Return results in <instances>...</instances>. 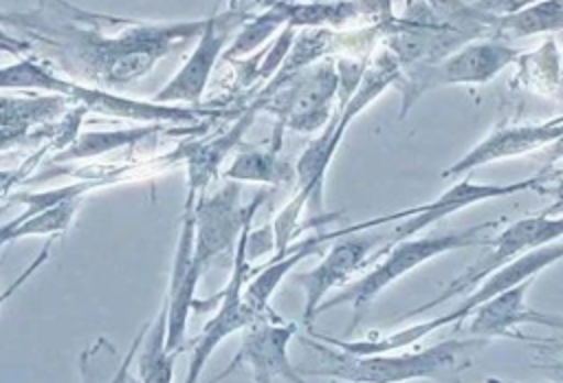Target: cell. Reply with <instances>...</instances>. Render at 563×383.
<instances>
[{
	"label": "cell",
	"instance_id": "ba28073f",
	"mask_svg": "<svg viewBox=\"0 0 563 383\" xmlns=\"http://www.w3.org/2000/svg\"><path fill=\"white\" fill-rule=\"evenodd\" d=\"M517 59L519 51L508 46L504 40L477 37L431 66L405 70L398 79L402 90L400 114H405L429 88L455 84H486Z\"/></svg>",
	"mask_w": 563,
	"mask_h": 383
},
{
	"label": "cell",
	"instance_id": "4fadbf2b",
	"mask_svg": "<svg viewBox=\"0 0 563 383\" xmlns=\"http://www.w3.org/2000/svg\"><path fill=\"white\" fill-rule=\"evenodd\" d=\"M251 15L244 9H229L218 15H209L196 46L180 70L152 97L156 103L183 101L185 106H198L209 84L216 62L222 57L224 46L235 29H240Z\"/></svg>",
	"mask_w": 563,
	"mask_h": 383
},
{
	"label": "cell",
	"instance_id": "9c48e42d",
	"mask_svg": "<svg viewBox=\"0 0 563 383\" xmlns=\"http://www.w3.org/2000/svg\"><path fill=\"white\" fill-rule=\"evenodd\" d=\"M255 216V214H253ZM253 216L246 218L244 227H242V233L238 238V244H235V258H233V269H231V275H229V282L227 286L209 302H194V310H205L207 306H216V313L211 315V319L205 324L202 332L198 335V339L194 341V348H191V357H189V365H187V374H185V383H198L209 357L213 354V350L233 332L238 330H244L249 328L251 324H255L260 317L257 310H253L242 291H244V284L249 282L251 277V262L246 258V238H249V231L253 227Z\"/></svg>",
	"mask_w": 563,
	"mask_h": 383
},
{
	"label": "cell",
	"instance_id": "484cf974",
	"mask_svg": "<svg viewBox=\"0 0 563 383\" xmlns=\"http://www.w3.org/2000/svg\"><path fill=\"white\" fill-rule=\"evenodd\" d=\"M400 2H405V7L413 4V2H422L435 15L449 18V20H468V18H475V15L482 13L471 2H464V0H400Z\"/></svg>",
	"mask_w": 563,
	"mask_h": 383
},
{
	"label": "cell",
	"instance_id": "30bf717a",
	"mask_svg": "<svg viewBox=\"0 0 563 383\" xmlns=\"http://www.w3.org/2000/svg\"><path fill=\"white\" fill-rule=\"evenodd\" d=\"M84 117L59 95H0V152L37 139H55L64 150Z\"/></svg>",
	"mask_w": 563,
	"mask_h": 383
},
{
	"label": "cell",
	"instance_id": "f1b7e54d",
	"mask_svg": "<svg viewBox=\"0 0 563 383\" xmlns=\"http://www.w3.org/2000/svg\"><path fill=\"white\" fill-rule=\"evenodd\" d=\"M537 0H475L471 2L475 9L493 15V18H501V15H510L528 4H532Z\"/></svg>",
	"mask_w": 563,
	"mask_h": 383
},
{
	"label": "cell",
	"instance_id": "83f0119b",
	"mask_svg": "<svg viewBox=\"0 0 563 383\" xmlns=\"http://www.w3.org/2000/svg\"><path fill=\"white\" fill-rule=\"evenodd\" d=\"M361 15L369 18L374 26H387L396 15H394V0H354Z\"/></svg>",
	"mask_w": 563,
	"mask_h": 383
},
{
	"label": "cell",
	"instance_id": "9a60e30c",
	"mask_svg": "<svg viewBox=\"0 0 563 383\" xmlns=\"http://www.w3.org/2000/svg\"><path fill=\"white\" fill-rule=\"evenodd\" d=\"M240 350L229 361V365L213 379L220 381L235 372L240 365H249L253 383H273L277 376L290 383H306L299 368L288 359V343L297 330V324L282 321L273 310L260 317L255 324L244 328Z\"/></svg>",
	"mask_w": 563,
	"mask_h": 383
},
{
	"label": "cell",
	"instance_id": "52a82bcc",
	"mask_svg": "<svg viewBox=\"0 0 563 383\" xmlns=\"http://www.w3.org/2000/svg\"><path fill=\"white\" fill-rule=\"evenodd\" d=\"M556 176V172H541L534 174L530 178H521L515 183H504V185H495V183H475V180H460L453 187L444 189L438 198H433L431 203L418 205V207H409V209H400L394 214H385V216H376L369 220H363L358 225L352 227H341V229H332L328 233H321L323 242H332L345 233H354V231H367L372 227H383L389 222H400L394 233H391V242H400L407 238H416L420 231H424L427 227L440 222L442 218L477 205V203H486V200H495V198H506L512 194H521V192H545L548 183H552ZM389 247V244H387Z\"/></svg>",
	"mask_w": 563,
	"mask_h": 383
},
{
	"label": "cell",
	"instance_id": "7402d4cb",
	"mask_svg": "<svg viewBox=\"0 0 563 383\" xmlns=\"http://www.w3.org/2000/svg\"><path fill=\"white\" fill-rule=\"evenodd\" d=\"M563 31V0H537L510 15L495 18L493 37H530Z\"/></svg>",
	"mask_w": 563,
	"mask_h": 383
},
{
	"label": "cell",
	"instance_id": "6da1fadb",
	"mask_svg": "<svg viewBox=\"0 0 563 383\" xmlns=\"http://www.w3.org/2000/svg\"><path fill=\"white\" fill-rule=\"evenodd\" d=\"M202 20L143 22L37 0L29 11H0V24L31 44L35 59L62 77L99 90H125L174 51L198 40Z\"/></svg>",
	"mask_w": 563,
	"mask_h": 383
},
{
	"label": "cell",
	"instance_id": "ac0fdd59",
	"mask_svg": "<svg viewBox=\"0 0 563 383\" xmlns=\"http://www.w3.org/2000/svg\"><path fill=\"white\" fill-rule=\"evenodd\" d=\"M200 273L194 266V205L185 203L183 220H180V233L178 244L174 253L169 286L165 295V308H167V328H165V350L172 354H178L185 343V330L189 315L194 310L196 302V286H198Z\"/></svg>",
	"mask_w": 563,
	"mask_h": 383
},
{
	"label": "cell",
	"instance_id": "d6a6232c",
	"mask_svg": "<svg viewBox=\"0 0 563 383\" xmlns=\"http://www.w3.org/2000/svg\"><path fill=\"white\" fill-rule=\"evenodd\" d=\"M559 158H563V136H561L559 141H554V143L545 150V161H548V165L554 163V161H559Z\"/></svg>",
	"mask_w": 563,
	"mask_h": 383
},
{
	"label": "cell",
	"instance_id": "ffe728a7",
	"mask_svg": "<svg viewBox=\"0 0 563 383\" xmlns=\"http://www.w3.org/2000/svg\"><path fill=\"white\" fill-rule=\"evenodd\" d=\"M257 110L260 108L253 103L235 121V125H231L224 134H220L216 139L194 141V143H185L178 147V156L187 165V198H185V203H196V198L207 192V187H209L211 178L216 176V172L220 169L224 156L238 145V141L251 125Z\"/></svg>",
	"mask_w": 563,
	"mask_h": 383
},
{
	"label": "cell",
	"instance_id": "5b68a950",
	"mask_svg": "<svg viewBox=\"0 0 563 383\" xmlns=\"http://www.w3.org/2000/svg\"><path fill=\"white\" fill-rule=\"evenodd\" d=\"M501 220H486L466 229H457V231H449V233H440V236H416V238H407L400 242H394L389 247H385L383 251H387V255L372 269L367 271L363 277H358L356 282L347 284L341 293H336L330 299H323L319 306V313L350 304L352 306V324L347 326V332H354V328L361 324V317L365 313V308L396 280H400L402 275H407L409 271L418 269L420 264L449 253V251H457L464 247H473V244H486L493 229L499 225Z\"/></svg>",
	"mask_w": 563,
	"mask_h": 383
},
{
	"label": "cell",
	"instance_id": "277c9868",
	"mask_svg": "<svg viewBox=\"0 0 563 383\" xmlns=\"http://www.w3.org/2000/svg\"><path fill=\"white\" fill-rule=\"evenodd\" d=\"M7 88H35L46 90L51 95L64 97L73 108L106 117L145 121V123H183L198 121L205 114L216 112H198L191 106H174V103H156V101H136L117 92L81 86L55 73L51 66L42 64L33 57H22L15 64L0 68V90Z\"/></svg>",
	"mask_w": 563,
	"mask_h": 383
},
{
	"label": "cell",
	"instance_id": "1f68e13d",
	"mask_svg": "<svg viewBox=\"0 0 563 383\" xmlns=\"http://www.w3.org/2000/svg\"><path fill=\"white\" fill-rule=\"evenodd\" d=\"M0 42H2V44H9V46H13V48H18L22 55H29V53H31V44H29V42L15 37L13 33H9V31L2 29V26H0Z\"/></svg>",
	"mask_w": 563,
	"mask_h": 383
},
{
	"label": "cell",
	"instance_id": "4316f807",
	"mask_svg": "<svg viewBox=\"0 0 563 383\" xmlns=\"http://www.w3.org/2000/svg\"><path fill=\"white\" fill-rule=\"evenodd\" d=\"M53 145V143H51ZM51 145H46V147H42V150H37L33 156H29L20 167H13V169H0V203H4V200H9L11 198V189L15 187V185H20V183H24L26 180V174L40 163V156L51 147Z\"/></svg>",
	"mask_w": 563,
	"mask_h": 383
},
{
	"label": "cell",
	"instance_id": "8fae6325",
	"mask_svg": "<svg viewBox=\"0 0 563 383\" xmlns=\"http://www.w3.org/2000/svg\"><path fill=\"white\" fill-rule=\"evenodd\" d=\"M561 238H563V214L561 216L537 214V216L521 218V220L512 222L510 227H506L495 238H488V242H486L488 249L482 253V258L471 269H466V273L455 277L435 299H429V302L420 304L418 308L409 310L407 315L413 317V315L429 313L431 308H438L446 299L473 288L475 284H482L490 273H495L497 269H501L510 260L519 258L521 253L545 247V244L556 242Z\"/></svg>",
	"mask_w": 563,
	"mask_h": 383
},
{
	"label": "cell",
	"instance_id": "d6986e66",
	"mask_svg": "<svg viewBox=\"0 0 563 383\" xmlns=\"http://www.w3.org/2000/svg\"><path fill=\"white\" fill-rule=\"evenodd\" d=\"M530 286H532V277L506 288L504 293L495 295L486 304L477 306L468 324V337H479V339L512 337V330L523 324H539V326L563 330L561 315H543L528 308L526 295Z\"/></svg>",
	"mask_w": 563,
	"mask_h": 383
},
{
	"label": "cell",
	"instance_id": "7c38bea8",
	"mask_svg": "<svg viewBox=\"0 0 563 383\" xmlns=\"http://www.w3.org/2000/svg\"><path fill=\"white\" fill-rule=\"evenodd\" d=\"M257 194L249 207H240V183L227 180L213 194H200L194 203V266L202 275L218 258L235 249L242 227L266 200Z\"/></svg>",
	"mask_w": 563,
	"mask_h": 383
},
{
	"label": "cell",
	"instance_id": "8992f818",
	"mask_svg": "<svg viewBox=\"0 0 563 383\" xmlns=\"http://www.w3.org/2000/svg\"><path fill=\"white\" fill-rule=\"evenodd\" d=\"M559 260H563V240H556V242H550L545 247L526 251L519 258L510 260L508 264H504L501 269L490 273L471 295L464 297V302L460 306H455L446 315H438L433 319L418 321L413 326L394 330L385 337H369V339H363V341H347V339H334V337H319V339L339 348V350H343V352H350V354H374V352L402 350L407 346L418 343L420 339H424L427 335H431V332H435L444 326H460L466 319V315H473V310L477 306L486 304L488 299L504 293L506 288L539 275L541 271H545L548 266H552Z\"/></svg>",
	"mask_w": 563,
	"mask_h": 383
},
{
	"label": "cell",
	"instance_id": "7a4b0ae2",
	"mask_svg": "<svg viewBox=\"0 0 563 383\" xmlns=\"http://www.w3.org/2000/svg\"><path fill=\"white\" fill-rule=\"evenodd\" d=\"M400 79V64L394 57V53L387 48L383 51L374 64L365 68L361 75V81L356 90L347 97V101L341 103V114L330 121L325 128V134L314 139L297 158L295 165V178H297V194L286 203V207L275 216L273 220V242L277 253L282 255L288 249V242L297 236L299 231V216L306 205H321V189H323V178L325 172L332 163V156L341 143V136L350 128L352 119L363 112L378 95H383L391 84H398Z\"/></svg>",
	"mask_w": 563,
	"mask_h": 383
},
{
	"label": "cell",
	"instance_id": "e0dca14e",
	"mask_svg": "<svg viewBox=\"0 0 563 383\" xmlns=\"http://www.w3.org/2000/svg\"><path fill=\"white\" fill-rule=\"evenodd\" d=\"M330 247V251L323 255V260L308 273L297 275V282L303 286V324L308 330H312L314 317L319 315V306L325 299V295L343 286L356 271H361L369 258V251L374 247V238L365 236L363 231L345 233L336 238Z\"/></svg>",
	"mask_w": 563,
	"mask_h": 383
},
{
	"label": "cell",
	"instance_id": "f546056e",
	"mask_svg": "<svg viewBox=\"0 0 563 383\" xmlns=\"http://www.w3.org/2000/svg\"><path fill=\"white\" fill-rule=\"evenodd\" d=\"M48 253H51V244L46 242V244L42 247V251L35 255V260H33V262H31V264L20 273V277H18L13 284H9V286L0 293V306H2V304H7V299H9V297H13V295H15V291H20V288L24 286V282H26V280H29V277H31V275H33V273H35V271H37V269L48 260Z\"/></svg>",
	"mask_w": 563,
	"mask_h": 383
},
{
	"label": "cell",
	"instance_id": "cb8c5ba5",
	"mask_svg": "<svg viewBox=\"0 0 563 383\" xmlns=\"http://www.w3.org/2000/svg\"><path fill=\"white\" fill-rule=\"evenodd\" d=\"M79 198L81 196H68L33 216H15L13 220L0 225V247L20 240V238H29V236H57L64 233L79 207Z\"/></svg>",
	"mask_w": 563,
	"mask_h": 383
},
{
	"label": "cell",
	"instance_id": "4dcf8cb0",
	"mask_svg": "<svg viewBox=\"0 0 563 383\" xmlns=\"http://www.w3.org/2000/svg\"><path fill=\"white\" fill-rule=\"evenodd\" d=\"M543 194H552L554 200L541 214H545V216H561L563 214V172H556V176L552 180V187L545 189Z\"/></svg>",
	"mask_w": 563,
	"mask_h": 383
},
{
	"label": "cell",
	"instance_id": "2e32d148",
	"mask_svg": "<svg viewBox=\"0 0 563 383\" xmlns=\"http://www.w3.org/2000/svg\"><path fill=\"white\" fill-rule=\"evenodd\" d=\"M561 136H563V117H556L543 123L501 125L493 130L486 139H482L477 145H473L453 165L444 167L442 178H457V176L471 174L482 165L541 150L545 145H552Z\"/></svg>",
	"mask_w": 563,
	"mask_h": 383
},
{
	"label": "cell",
	"instance_id": "5bb4252c",
	"mask_svg": "<svg viewBox=\"0 0 563 383\" xmlns=\"http://www.w3.org/2000/svg\"><path fill=\"white\" fill-rule=\"evenodd\" d=\"M284 86L286 88L268 101L273 106L264 108L277 114L275 143L271 145L273 150H279L282 145V128H290L295 132H314L328 121L332 99L339 90V70L334 64L325 62L312 66L310 73L290 79Z\"/></svg>",
	"mask_w": 563,
	"mask_h": 383
},
{
	"label": "cell",
	"instance_id": "3957f363",
	"mask_svg": "<svg viewBox=\"0 0 563 383\" xmlns=\"http://www.w3.org/2000/svg\"><path fill=\"white\" fill-rule=\"evenodd\" d=\"M303 341L312 350H317L321 363L310 370L299 368L301 374L328 376L347 383H405L413 379H453L460 370H464L471 363L473 352L486 343V339L479 337H453L416 352L411 350L400 354H350L321 339Z\"/></svg>",
	"mask_w": 563,
	"mask_h": 383
},
{
	"label": "cell",
	"instance_id": "44dd1931",
	"mask_svg": "<svg viewBox=\"0 0 563 383\" xmlns=\"http://www.w3.org/2000/svg\"><path fill=\"white\" fill-rule=\"evenodd\" d=\"M323 244H325V242H323L321 236H312V238H308V240L295 244L290 251L286 249L282 255H275L266 266L257 269L255 275L249 277V282L244 284V291H242L246 304H249L253 310H257L260 315L271 313L268 302H271L273 293L279 288V284H282V280L286 277V273H288L292 266H297L303 258L317 253Z\"/></svg>",
	"mask_w": 563,
	"mask_h": 383
},
{
	"label": "cell",
	"instance_id": "603a6c76",
	"mask_svg": "<svg viewBox=\"0 0 563 383\" xmlns=\"http://www.w3.org/2000/svg\"><path fill=\"white\" fill-rule=\"evenodd\" d=\"M163 132H167V128L163 123H145V125H139V128L110 130V132H84V134H75V139L64 150L57 152V158L68 163V161H75V158L101 156V154L114 152L119 147L141 143L145 139H154Z\"/></svg>",
	"mask_w": 563,
	"mask_h": 383
},
{
	"label": "cell",
	"instance_id": "d4e9b609",
	"mask_svg": "<svg viewBox=\"0 0 563 383\" xmlns=\"http://www.w3.org/2000/svg\"><path fill=\"white\" fill-rule=\"evenodd\" d=\"M295 174L288 161L277 156V150H246L240 152L231 165L224 169L227 180L235 183H260V185H282Z\"/></svg>",
	"mask_w": 563,
	"mask_h": 383
},
{
	"label": "cell",
	"instance_id": "836d02e7",
	"mask_svg": "<svg viewBox=\"0 0 563 383\" xmlns=\"http://www.w3.org/2000/svg\"><path fill=\"white\" fill-rule=\"evenodd\" d=\"M15 203H13V198H9V200H4V203H0V216L7 211V209H11Z\"/></svg>",
	"mask_w": 563,
	"mask_h": 383
}]
</instances>
